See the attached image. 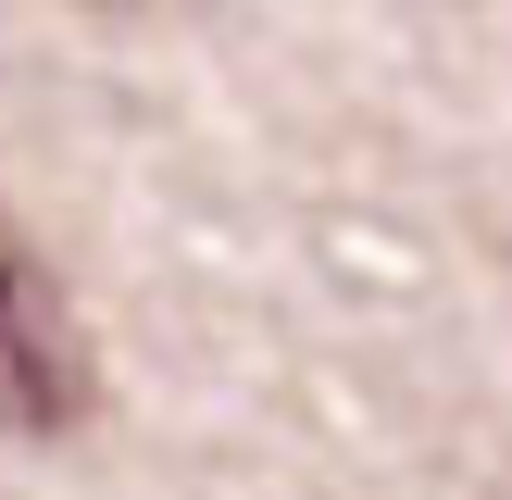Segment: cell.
Segmentation results:
<instances>
[{
  "mask_svg": "<svg viewBox=\"0 0 512 500\" xmlns=\"http://www.w3.org/2000/svg\"><path fill=\"white\" fill-rule=\"evenodd\" d=\"M88 400H100V375H88V338H75L63 288L0 225V425L13 438H63V425H88Z\"/></svg>",
  "mask_w": 512,
  "mask_h": 500,
  "instance_id": "6da1fadb",
  "label": "cell"
}]
</instances>
